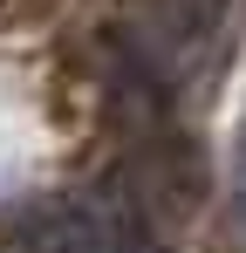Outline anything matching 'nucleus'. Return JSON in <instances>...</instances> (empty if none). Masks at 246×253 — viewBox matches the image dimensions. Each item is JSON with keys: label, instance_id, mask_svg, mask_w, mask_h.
<instances>
[{"label": "nucleus", "instance_id": "obj_1", "mask_svg": "<svg viewBox=\"0 0 246 253\" xmlns=\"http://www.w3.org/2000/svg\"><path fill=\"white\" fill-rule=\"evenodd\" d=\"M219 35H226V0H144L130 48H137V69L151 83L178 89L212 62Z\"/></svg>", "mask_w": 246, "mask_h": 253}, {"label": "nucleus", "instance_id": "obj_2", "mask_svg": "<svg viewBox=\"0 0 246 253\" xmlns=\"http://www.w3.org/2000/svg\"><path fill=\"white\" fill-rule=\"evenodd\" d=\"M226 247L246 253V151H240V171H233V226H226Z\"/></svg>", "mask_w": 246, "mask_h": 253}]
</instances>
